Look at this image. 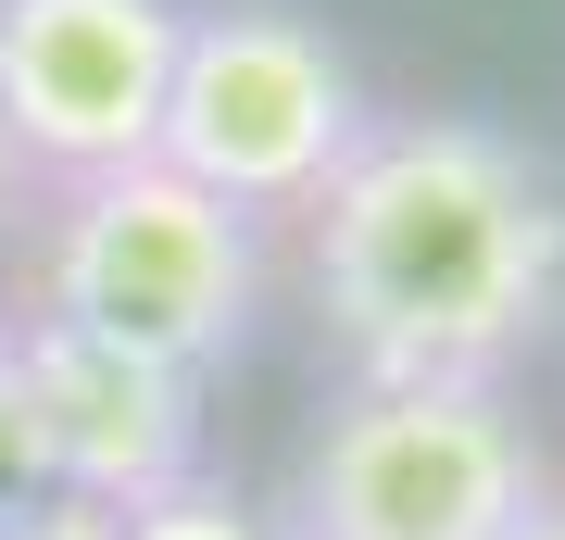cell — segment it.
<instances>
[{"instance_id":"obj_1","label":"cell","mask_w":565,"mask_h":540,"mask_svg":"<svg viewBox=\"0 0 565 540\" xmlns=\"http://www.w3.org/2000/svg\"><path fill=\"white\" fill-rule=\"evenodd\" d=\"M302 226L352 390H503L565 289V201L478 114H377Z\"/></svg>"},{"instance_id":"obj_2","label":"cell","mask_w":565,"mask_h":540,"mask_svg":"<svg viewBox=\"0 0 565 540\" xmlns=\"http://www.w3.org/2000/svg\"><path fill=\"white\" fill-rule=\"evenodd\" d=\"M252 301H264L252 214L189 189L177 163H114V177H76L51 201L39 315L76 340H114L163 378H214L252 340Z\"/></svg>"},{"instance_id":"obj_3","label":"cell","mask_w":565,"mask_h":540,"mask_svg":"<svg viewBox=\"0 0 565 540\" xmlns=\"http://www.w3.org/2000/svg\"><path fill=\"white\" fill-rule=\"evenodd\" d=\"M364 76L302 0H189L177 88H163L151 163H177L189 189L239 201V214H302V201L352 163L364 139Z\"/></svg>"},{"instance_id":"obj_4","label":"cell","mask_w":565,"mask_h":540,"mask_svg":"<svg viewBox=\"0 0 565 540\" xmlns=\"http://www.w3.org/2000/svg\"><path fill=\"white\" fill-rule=\"evenodd\" d=\"M553 490L503 390H340L289 453L277 540H503Z\"/></svg>"},{"instance_id":"obj_5","label":"cell","mask_w":565,"mask_h":540,"mask_svg":"<svg viewBox=\"0 0 565 540\" xmlns=\"http://www.w3.org/2000/svg\"><path fill=\"white\" fill-rule=\"evenodd\" d=\"M189 0H0V139L25 177L76 189L151 163Z\"/></svg>"},{"instance_id":"obj_6","label":"cell","mask_w":565,"mask_h":540,"mask_svg":"<svg viewBox=\"0 0 565 540\" xmlns=\"http://www.w3.org/2000/svg\"><path fill=\"white\" fill-rule=\"evenodd\" d=\"M13 364H25V390H39L63 502L139 516V502L202 478V378H163V364L114 352V340H76V327H51V315L13 327Z\"/></svg>"},{"instance_id":"obj_7","label":"cell","mask_w":565,"mask_h":540,"mask_svg":"<svg viewBox=\"0 0 565 540\" xmlns=\"http://www.w3.org/2000/svg\"><path fill=\"white\" fill-rule=\"evenodd\" d=\"M51 502H63V478H51V427H39V390H25L13 340H0V540H25Z\"/></svg>"},{"instance_id":"obj_8","label":"cell","mask_w":565,"mask_h":540,"mask_svg":"<svg viewBox=\"0 0 565 540\" xmlns=\"http://www.w3.org/2000/svg\"><path fill=\"white\" fill-rule=\"evenodd\" d=\"M114 540H277V516H252L226 478H189V490L139 502V516H114Z\"/></svg>"},{"instance_id":"obj_9","label":"cell","mask_w":565,"mask_h":540,"mask_svg":"<svg viewBox=\"0 0 565 540\" xmlns=\"http://www.w3.org/2000/svg\"><path fill=\"white\" fill-rule=\"evenodd\" d=\"M503 540H565V502H553V490H541V502H527V516H515V528H503Z\"/></svg>"},{"instance_id":"obj_10","label":"cell","mask_w":565,"mask_h":540,"mask_svg":"<svg viewBox=\"0 0 565 540\" xmlns=\"http://www.w3.org/2000/svg\"><path fill=\"white\" fill-rule=\"evenodd\" d=\"M13 214H25V163H13V139H0V240H13Z\"/></svg>"}]
</instances>
